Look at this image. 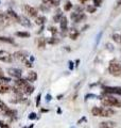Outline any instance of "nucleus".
I'll return each instance as SVG.
<instances>
[{
  "instance_id": "f257e3e1",
  "label": "nucleus",
  "mask_w": 121,
  "mask_h": 128,
  "mask_svg": "<svg viewBox=\"0 0 121 128\" xmlns=\"http://www.w3.org/2000/svg\"><path fill=\"white\" fill-rule=\"evenodd\" d=\"M91 114L94 116H101V118H111L115 115V111L111 109L110 107H94L91 109Z\"/></svg>"
},
{
  "instance_id": "f03ea898",
  "label": "nucleus",
  "mask_w": 121,
  "mask_h": 128,
  "mask_svg": "<svg viewBox=\"0 0 121 128\" xmlns=\"http://www.w3.org/2000/svg\"><path fill=\"white\" fill-rule=\"evenodd\" d=\"M101 104L103 107H116L121 108V99L116 98L115 96H104L101 98Z\"/></svg>"
},
{
  "instance_id": "7ed1b4c3",
  "label": "nucleus",
  "mask_w": 121,
  "mask_h": 128,
  "mask_svg": "<svg viewBox=\"0 0 121 128\" xmlns=\"http://www.w3.org/2000/svg\"><path fill=\"white\" fill-rule=\"evenodd\" d=\"M108 72L112 76L119 77V76H121V64L117 62H111L110 66H108Z\"/></svg>"
},
{
  "instance_id": "20e7f679",
  "label": "nucleus",
  "mask_w": 121,
  "mask_h": 128,
  "mask_svg": "<svg viewBox=\"0 0 121 128\" xmlns=\"http://www.w3.org/2000/svg\"><path fill=\"white\" fill-rule=\"evenodd\" d=\"M22 11L29 16V17H37L38 16V11L35 8L31 6L29 4H25L22 6Z\"/></svg>"
},
{
  "instance_id": "39448f33",
  "label": "nucleus",
  "mask_w": 121,
  "mask_h": 128,
  "mask_svg": "<svg viewBox=\"0 0 121 128\" xmlns=\"http://www.w3.org/2000/svg\"><path fill=\"white\" fill-rule=\"evenodd\" d=\"M70 18H71V20L72 22H83V20H85L86 19V15L83 13H80V12H72V13L70 14Z\"/></svg>"
},
{
  "instance_id": "423d86ee",
  "label": "nucleus",
  "mask_w": 121,
  "mask_h": 128,
  "mask_svg": "<svg viewBox=\"0 0 121 128\" xmlns=\"http://www.w3.org/2000/svg\"><path fill=\"white\" fill-rule=\"evenodd\" d=\"M104 92L111 95H121V88L120 86H104Z\"/></svg>"
},
{
  "instance_id": "0eeeda50",
  "label": "nucleus",
  "mask_w": 121,
  "mask_h": 128,
  "mask_svg": "<svg viewBox=\"0 0 121 128\" xmlns=\"http://www.w3.org/2000/svg\"><path fill=\"white\" fill-rule=\"evenodd\" d=\"M13 56L10 54L9 52H6L4 50H0V61L4 62V63H11L13 61Z\"/></svg>"
},
{
  "instance_id": "6e6552de",
  "label": "nucleus",
  "mask_w": 121,
  "mask_h": 128,
  "mask_svg": "<svg viewBox=\"0 0 121 128\" xmlns=\"http://www.w3.org/2000/svg\"><path fill=\"white\" fill-rule=\"evenodd\" d=\"M7 74H9L11 77H13L14 79H18V78L22 77V72L18 68H13V67L7 70Z\"/></svg>"
},
{
  "instance_id": "1a4fd4ad",
  "label": "nucleus",
  "mask_w": 121,
  "mask_h": 128,
  "mask_svg": "<svg viewBox=\"0 0 121 128\" xmlns=\"http://www.w3.org/2000/svg\"><path fill=\"white\" fill-rule=\"evenodd\" d=\"M13 56L14 59H17V60H20V61H22L23 59H26L27 57H29V54H28L27 51L25 50H18V51H15V52L12 54Z\"/></svg>"
},
{
  "instance_id": "9d476101",
  "label": "nucleus",
  "mask_w": 121,
  "mask_h": 128,
  "mask_svg": "<svg viewBox=\"0 0 121 128\" xmlns=\"http://www.w3.org/2000/svg\"><path fill=\"white\" fill-rule=\"evenodd\" d=\"M20 25L23 26V27H26V28H31L32 27V24L30 22V19L27 17V16L25 15H20L19 16V22H18Z\"/></svg>"
},
{
  "instance_id": "9b49d317",
  "label": "nucleus",
  "mask_w": 121,
  "mask_h": 128,
  "mask_svg": "<svg viewBox=\"0 0 121 128\" xmlns=\"http://www.w3.org/2000/svg\"><path fill=\"white\" fill-rule=\"evenodd\" d=\"M6 15H7V17L10 18V20L11 22H19V16L16 14V12L15 11H13V10H7L6 11V13H5Z\"/></svg>"
},
{
  "instance_id": "f8f14e48",
  "label": "nucleus",
  "mask_w": 121,
  "mask_h": 128,
  "mask_svg": "<svg viewBox=\"0 0 121 128\" xmlns=\"http://www.w3.org/2000/svg\"><path fill=\"white\" fill-rule=\"evenodd\" d=\"M20 90H21V92H22L23 94L30 95V94H32V93L34 92V86H31V83L29 82V83H27L25 86H22Z\"/></svg>"
},
{
  "instance_id": "ddd939ff",
  "label": "nucleus",
  "mask_w": 121,
  "mask_h": 128,
  "mask_svg": "<svg viewBox=\"0 0 121 128\" xmlns=\"http://www.w3.org/2000/svg\"><path fill=\"white\" fill-rule=\"evenodd\" d=\"M60 30H62V32H66L67 28H68V19L66 16L63 15V17L60 18Z\"/></svg>"
},
{
  "instance_id": "4468645a",
  "label": "nucleus",
  "mask_w": 121,
  "mask_h": 128,
  "mask_svg": "<svg viewBox=\"0 0 121 128\" xmlns=\"http://www.w3.org/2000/svg\"><path fill=\"white\" fill-rule=\"evenodd\" d=\"M99 127L100 128H115L116 123L113 121H104L99 124Z\"/></svg>"
},
{
  "instance_id": "2eb2a0df",
  "label": "nucleus",
  "mask_w": 121,
  "mask_h": 128,
  "mask_svg": "<svg viewBox=\"0 0 121 128\" xmlns=\"http://www.w3.org/2000/svg\"><path fill=\"white\" fill-rule=\"evenodd\" d=\"M26 79H27L29 82H34V81H36V80H37V74H36V72H34V70L29 72V73H28V75H27V78H26Z\"/></svg>"
},
{
  "instance_id": "dca6fc26",
  "label": "nucleus",
  "mask_w": 121,
  "mask_h": 128,
  "mask_svg": "<svg viewBox=\"0 0 121 128\" xmlns=\"http://www.w3.org/2000/svg\"><path fill=\"white\" fill-rule=\"evenodd\" d=\"M36 44H37V47L39 48V49H44V48L46 47L47 45V40L46 38H38L37 40H36Z\"/></svg>"
},
{
  "instance_id": "f3484780",
  "label": "nucleus",
  "mask_w": 121,
  "mask_h": 128,
  "mask_svg": "<svg viewBox=\"0 0 121 128\" xmlns=\"http://www.w3.org/2000/svg\"><path fill=\"white\" fill-rule=\"evenodd\" d=\"M11 91V88L4 82H0V94H5Z\"/></svg>"
},
{
  "instance_id": "a211bd4d",
  "label": "nucleus",
  "mask_w": 121,
  "mask_h": 128,
  "mask_svg": "<svg viewBox=\"0 0 121 128\" xmlns=\"http://www.w3.org/2000/svg\"><path fill=\"white\" fill-rule=\"evenodd\" d=\"M43 3L49 4L50 6H56L58 8L60 4V0H43Z\"/></svg>"
},
{
  "instance_id": "6ab92c4d",
  "label": "nucleus",
  "mask_w": 121,
  "mask_h": 128,
  "mask_svg": "<svg viewBox=\"0 0 121 128\" xmlns=\"http://www.w3.org/2000/svg\"><path fill=\"white\" fill-rule=\"evenodd\" d=\"M16 36H18L20 38H30L31 36V34L29 33V32H27V31H18V32H16L15 33Z\"/></svg>"
},
{
  "instance_id": "aec40b11",
  "label": "nucleus",
  "mask_w": 121,
  "mask_h": 128,
  "mask_svg": "<svg viewBox=\"0 0 121 128\" xmlns=\"http://www.w3.org/2000/svg\"><path fill=\"white\" fill-rule=\"evenodd\" d=\"M35 24L38 26H44L46 22V17L45 16H37V17H35Z\"/></svg>"
},
{
  "instance_id": "412c9836",
  "label": "nucleus",
  "mask_w": 121,
  "mask_h": 128,
  "mask_svg": "<svg viewBox=\"0 0 121 128\" xmlns=\"http://www.w3.org/2000/svg\"><path fill=\"white\" fill-rule=\"evenodd\" d=\"M22 63L26 67H28V68H32V66H33V61L30 59V57H27L26 59H23Z\"/></svg>"
},
{
  "instance_id": "4be33fe9",
  "label": "nucleus",
  "mask_w": 121,
  "mask_h": 128,
  "mask_svg": "<svg viewBox=\"0 0 121 128\" xmlns=\"http://www.w3.org/2000/svg\"><path fill=\"white\" fill-rule=\"evenodd\" d=\"M80 36V32L76 31V29H71L70 33H69V38L71 40H73V41H75L76 38H78Z\"/></svg>"
},
{
  "instance_id": "5701e85b",
  "label": "nucleus",
  "mask_w": 121,
  "mask_h": 128,
  "mask_svg": "<svg viewBox=\"0 0 121 128\" xmlns=\"http://www.w3.org/2000/svg\"><path fill=\"white\" fill-rule=\"evenodd\" d=\"M62 17H63L62 11L58 10V11H56V14L53 16V22H60V18H62Z\"/></svg>"
},
{
  "instance_id": "b1692460",
  "label": "nucleus",
  "mask_w": 121,
  "mask_h": 128,
  "mask_svg": "<svg viewBox=\"0 0 121 128\" xmlns=\"http://www.w3.org/2000/svg\"><path fill=\"white\" fill-rule=\"evenodd\" d=\"M0 42L7 43V44H14V43H15L14 38H7V36H1V35H0Z\"/></svg>"
},
{
  "instance_id": "393cba45",
  "label": "nucleus",
  "mask_w": 121,
  "mask_h": 128,
  "mask_svg": "<svg viewBox=\"0 0 121 128\" xmlns=\"http://www.w3.org/2000/svg\"><path fill=\"white\" fill-rule=\"evenodd\" d=\"M72 6H73V4H72L69 0H65V3H64V11L65 12L70 11L72 9Z\"/></svg>"
},
{
  "instance_id": "a878e982",
  "label": "nucleus",
  "mask_w": 121,
  "mask_h": 128,
  "mask_svg": "<svg viewBox=\"0 0 121 128\" xmlns=\"http://www.w3.org/2000/svg\"><path fill=\"white\" fill-rule=\"evenodd\" d=\"M3 113H4V115H6V116H9V118H14L17 112H16V110L9 109V110H6L5 112H3Z\"/></svg>"
},
{
  "instance_id": "bb28decb",
  "label": "nucleus",
  "mask_w": 121,
  "mask_h": 128,
  "mask_svg": "<svg viewBox=\"0 0 121 128\" xmlns=\"http://www.w3.org/2000/svg\"><path fill=\"white\" fill-rule=\"evenodd\" d=\"M10 20V18L7 17V15L5 13H3V12L0 11V22H7Z\"/></svg>"
},
{
  "instance_id": "cd10ccee",
  "label": "nucleus",
  "mask_w": 121,
  "mask_h": 128,
  "mask_svg": "<svg viewBox=\"0 0 121 128\" xmlns=\"http://www.w3.org/2000/svg\"><path fill=\"white\" fill-rule=\"evenodd\" d=\"M59 42H60V40H58L54 36H52V38L47 40V44H51V45H55V44H58Z\"/></svg>"
},
{
  "instance_id": "c85d7f7f",
  "label": "nucleus",
  "mask_w": 121,
  "mask_h": 128,
  "mask_svg": "<svg viewBox=\"0 0 121 128\" xmlns=\"http://www.w3.org/2000/svg\"><path fill=\"white\" fill-rule=\"evenodd\" d=\"M86 11L88 12V13H96V11H97V8L94 6V4H90V6H86Z\"/></svg>"
},
{
  "instance_id": "c756f323",
  "label": "nucleus",
  "mask_w": 121,
  "mask_h": 128,
  "mask_svg": "<svg viewBox=\"0 0 121 128\" xmlns=\"http://www.w3.org/2000/svg\"><path fill=\"white\" fill-rule=\"evenodd\" d=\"M39 10L42 11V12H49V11H50V6H49V4H45V3H43V4L39 6Z\"/></svg>"
},
{
  "instance_id": "7c9ffc66",
  "label": "nucleus",
  "mask_w": 121,
  "mask_h": 128,
  "mask_svg": "<svg viewBox=\"0 0 121 128\" xmlns=\"http://www.w3.org/2000/svg\"><path fill=\"white\" fill-rule=\"evenodd\" d=\"M9 109H10V108L5 105V102H3L2 100H0V110H1L2 112H5L6 110H9Z\"/></svg>"
},
{
  "instance_id": "2f4dec72",
  "label": "nucleus",
  "mask_w": 121,
  "mask_h": 128,
  "mask_svg": "<svg viewBox=\"0 0 121 128\" xmlns=\"http://www.w3.org/2000/svg\"><path fill=\"white\" fill-rule=\"evenodd\" d=\"M113 40H114L116 43H120L121 42V34L114 33V34H113Z\"/></svg>"
},
{
  "instance_id": "473e14b6",
  "label": "nucleus",
  "mask_w": 121,
  "mask_h": 128,
  "mask_svg": "<svg viewBox=\"0 0 121 128\" xmlns=\"http://www.w3.org/2000/svg\"><path fill=\"white\" fill-rule=\"evenodd\" d=\"M48 29H49V31L51 32L52 36H54V35L58 34V29H56V28H54V27H49Z\"/></svg>"
},
{
  "instance_id": "72a5a7b5",
  "label": "nucleus",
  "mask_w": 121,
  "mask_h": 128,
  "mask_svg": "<svg viewBox=\"0 0 121 128\" xmlns=\"http://www.w3.org/2000/svg\"><path fill=\"white\" fill-rule=\"evenodd\" d=\"M92 2H94V6L96 8H98V6H100L101 4H102L103 0H92Z\"/></svg>"
},
{
  "instance_id": "f704fd0d",
  "label": "nucleus",
  "mask_w": 121,
  "mask_h": 128,
  "mask_svg": "<svg viewBox=\"0 0 121 128\" xmlns=\"http://www.w3.org/2000/svg\"><path fill=\"white\" fill-rule=\"evenodd\" d=\"M0 80H1V82H4V83H7L11 81V78L9 77H4V76H2L1 78H0Z\"/></svg>"
},
{
  "instance_id": "c9c22d12",
  "label": "nucleus",
  "mask_w": 121,
  "mask_h": 128,
  "mask_svg": "<svg viewBox=\"0 0 121 128\" xmlns=\"http://www.w3.org/2000/svg\"><path fill=\"white\" fill-rule=\"evenodd\" d=\"M40 98H42V95L40 93L36 96V107H39V102H40Z\"/></svg>"
},
{
  "instance_id": "e433bc0d",
  "label": "nucleus",
  "mask_w": 121,
  "mask_h": 128,
  "mask_svg": "<svg viewBox=\"0 0 121 128\" xmlns=\"http://www.w3.org/2000/svg\"><path fill=\"white\" fill-rule=\"evenodd\" d=\"M0 128H9V125H7V124H5L4 122L0 121Z\"/></svg>"
},
{
  "instance_id": "4c0bfd02",
  "label": "nucleus",
  "mask_w": 121,
  "mask_h": 128,
  "mask_svg": "<svg viewBox=\"0 0 121 128\" xmlns=\"http://www.w3.org/2000/svg\"><path fill=\"white\" fill-rule=\"evenodd\" d=\"M37 116H36V113L35 112H32V113H30L29 114V120H34V118H36Z\"/></svg>"
},
{
  "instance_id": "58836bf2",
  "label": "nucleus",
  "mask_w": 121,
  "mask_h": 128,
  "mask_svg": "<svg viewBox=\"0 0 121 128\" xmlns=\"http://www.w3.org/2000/svg\"><path fill=\"white\" fill-rule=\"evenodd\" d=\"M68 64H69V70H73V68H74V64H73V62H72V61H69V62H68Z\"/></svg>"
},
{
  "instance_id": "ea45409f",
  "label": "nucleus",
  "mask_w": 121,
  "mask_h": 128,
  "mask_svg": "<svg viewBox=\"0 0 121 128\" xmlns=\"http://www.w3.org/2000/svg\"><path fill=\"white\" fill-rule=\"evenodd\" d=\"M51 99H52L51 95H50V94H47V95H46V100H47V102H50Z\"/></svg>"
},
{
  "instance_id": "a19ab883",
  "label": "nucleus",
  "mask_w": 121,
  "mask_h": 128,
  "mask_svg": "<svg viewBox=\"0 0 121 128\" xmlns=\"http://www.w3.org/2000/svg\"><path fill=\"white\" fill-rule=\"evenodd\" d=\"M88 1V0H79V2L81 3V4H84V3H86Z\"/></svg>"
},
{
  "instance_id": "79ce46f5",
  "label": "nucleus",
  "mask_w": 121,
  "mask_h": 128,
  "mask_svg": "<svg viewBox=\"0 0 121 128\" xmlns=\"http://www.w3.org/2000/svg\"><path fill=\"white\" fill-rule=\"evenodd\" d=\"M2 76H3V72H2V70H1V68H0V78H1Z\"/></svg>"
},
{
  "instance_id": "37998d69",
  "label": "nucleus",
  "mask_w": 121,
  "mask_h": 128,
  "mask_svg": "<svg viewBox=\"0 0 121 128\" xmlns=\"http://www.w3.org/2000/svg\"><path fill=\"white\" fill-rule=\"evenodd\" d=\"M117 4H118V6H121V0H117Z\"/></svg>"
},
{
  "instance_id": "c03bdc74",
  "label": "nucleus",
  "mask_w": 121,
  "mask_h": 128,
  "mask_svg": "<svg viewBox=\"0 0 121 128\" xmlns=\"http://www.w3.org/2000/svg\"><path fill=\"white\" fill-rule=\"evenodd\" d=\"M62 97H63V95L60 94V95H59V96H58V99H62Z\"/></svg>"
},
{
  "instance_id": "a18cd8bd",
  "label": "nucleus",
  "mask_w": 121,
  "mask_h": 128,
  "mask_svg": "<svg viewBox=\"0 0 121 128\" xmlns=\"http://www.w3.org/2000/svg\"><path fill=\"white\" fill-rule=\"evenodd\" d=\"M42 111H43V112H48L49 110H46V109H42Z\"/></svg>"
},
{
  "instance_id": "49530a36",
  "label": "nucleus",
  "mask_w": 121,
  "mask_h": 128,
  "mask_svg": "<svg viewBox=\"0 0 121 128\" xmlns=\"http://www.w3.org/2000/svg\"><path fill=\"white\" fill-rule=\"evenodd\" d=\"M120 34H121V33H120ZM120 44H121V42H120Z\"/></svg>"
},
{
  "instance_id": "de8ad7c7",
  "label": "nucleus",
  "mask_w": 121,
  "mask_h": 128,
  "mask_svg": "<svg viewBox=\"0 0 121 128\" xmlns=\"http://www.w3.org/2000/svg\"><path fill=\"white\" fill-rule=\"evenodd\" d=\"M23 128H26V127H23Z\"/></svg>"
}]
</instances>
